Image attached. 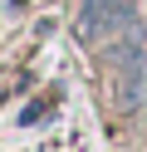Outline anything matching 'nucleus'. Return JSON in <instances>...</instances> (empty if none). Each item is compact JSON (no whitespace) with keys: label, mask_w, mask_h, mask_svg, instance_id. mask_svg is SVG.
Segmentation results:
<instances>
[{"label":"nucleus","mask_w":147,"mask_h":152,"mask_svg":"<svg viewBox=\"0 0 147 152\" xmlns=\"http://www.w3.org/2000/svg\"><path fill=\"white\" fill-rule=\"evenodd\" d=\"M132 20V0H83V15H78V34L83 39H108L113 30Z\"/></svg>","instance_id":"f257e3e1"}]
</instances>
